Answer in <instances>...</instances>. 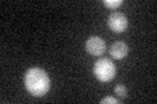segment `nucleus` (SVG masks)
<instances>
[{
	"label": "nucleus",
	"instance_id": "nucleus-7",
	"mask_svg": "<svg viewBox=\"0 0 157 104\" xmlns=\"http://www.w3.org/2000/svg\"><path fill=\"white\" fill-rule=\"evenodd\" d=\"M114 92H115L121 99H123V98L127 96V88H126V86H123V85H118V86H115Z\"/></svg>",
	"mask_w": 157,
	"mask_h": 104
},
{
	"label": "nucleus",
	"instance_id": "nucleus-1",
	"mask_svg": "<svg viewBox=\"0 0 157 104\" xmlns=\"http://www.w3.org/2000/svg\"><path fill=\"white\" fill-rule=\"evenodd\" d=\"M28 92L33 96H43L50 90V78L41 68H30L24 78Z\"/></svg>",
	"mask_w": 157,
	"mask_h": 104
},
{
	"label": "nucleus",
	"instance_id": "nucleus-5",
	"mask_svg": "<svg viewBox=\"0 0 157 104\" xmlns=\"http://www.w3.org/2000/svg\"><path fill=\"white\" fill-rule=\"evenodd\" d=\"M127 53H128V46L122 41H117L110 48V55L115 60H121V59L126 57Z\"/></svg>",
	"mask_w": 157,
	"mask_h": 104
},
{
	"label": "nucleus",
	"instance_id": "nucleus-6",
	"mask_svg": "<svg viewBox=\"0 0 157 104\" xmlns=\"http://www.w3.org/2000/svg\"><path fill=\"white\" fill-rule=\"evenodd\" d=\"M122 0H105L104 2V5L109 9H117L118 7L122 5Z\"/></svg>",
	"mask_w": 157,
	"mask_h": 104
},
{
	"label": "nucleus",
	"instance_id": "nucleus-3",
	"mask_svg": "<svg viewBox=\"0 0 157 104\" xmlns=\"http://www.w3.org/2000/svg\"><path fill=\"white\" fill-rule=\"evenodd\" d=\"M127 25H128V22H127V18L123 13L114 12L107 17V26L110 27L111 31H114L117 34L123 33L127 29Z\"/></svg>",
	"mask_w": 157,
	"mask_h": 104
},
{
	"label": "nucleus",
	"instance_id": "nucleus-8",
	"mask_svg": "<svg viewBox=\"0 0 157 104\" xmlns=\"http://www.w3.org/2000/svg\"><path fill=\"white\" fill-rule=\"evenodd\" d=\"M100 103H101V104H107V103L118 104V103H119V100H118V99H115V98H111V96H106V98L102 99V100H101Z\"/></svg>",
	"mask_w": 157,
	"mask_h": 104
},
{
	"label": "nucleus",
	"instance_id": "nucleus-4",
	"mask_svg": "<svg viewBox=\"0 0 157 104\" xmlns=\"http://www.w3.org/2000/svg\"><path fill=\"white\" fill-rule=\"evenodd\" d=\"M105 48H106V44L104 42V39L100 37H90L85 44L86 52H89L93 56H101L105 52Z\"/></svg>",
	"mask_w": 157,
	"mask_h": 104
},
{
	"label": "nucleus",
	"instance_id": "nucleus-2",
	"mask_svg": "<svg viewBox=\"0 0 157 104\" xmlns=\"http://www.w3.org/2000/svg\"><path fill=\"white\" fill-rule=\"evenodd\" d=\"M93 73H94L96 78L100 82H110L115 77L117 69L110 59L104 57L96 61L94 68H93Z\"/></svg>",
	"mask_w": 157,
	"mask_h": 104
}]
</instances>
